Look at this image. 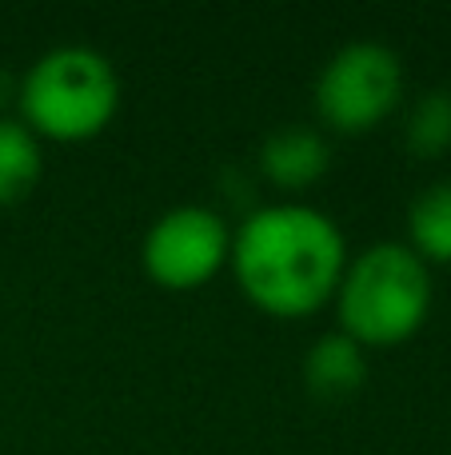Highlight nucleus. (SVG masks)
<instances>
[{"instance_id": "1", "label": "nucleus", "mask_w": 451, "mask_h": 455, "mask_svg": "<svg viewBox=\"0 0 451 455\" xmlns=\"http://www.w3.org/2000/svg\"><path fill=\"white\" fill-rule=\"evenodd\" d=\"M236 283L260 312L300 320L336 299L348 267L340 224L312 204H264L232 232Z\"/></svg>"}, {"instance_id": "2", "label": "nucleus", "mask_w": 451, "mask_h": 455, "mask_svg": "<svg viewBox=\"0 0 451 455\" xmlns=\"http://www.w3.org/2000/svg\"><path fill=\"white\" fill-rule=\"evenodd\" d=\"M431 312V267L407 243L384 240L348 259L336 288L340 331L360 347H396Z\"/></svg>"}, {"instance_id": "3", "label": "nucleus", "mask_w": 451, "mask_h": 455, "mask_svg": "<svg viewBox=\"0 0 451 455\" xmlns=\"http://www.w3.org/2000/svg\"><path fill=\"white\" fill-rule=\"evenodd\" d=\"M20 124L36 140L80 144L100 136L120 108V76L96 48L60 44L20 80Z\"/></svg>"}, {"instance_id": "4", "label": "nucleus", "mask_w": 451, "mask_h": 455, "mask_svg": "<svg viewBox=\"0 0 451 455\" xmlns=\"http://www.w3.org/2000/svg\"><path fill=\"white\" fill-rule=\"evenodd\" d=\"M404 96V64L380 40H352L320 68L312 104L332 132L360 136L396 112Z\"/></svg>"}, {"instance_id": "5", "label": "nucleus", "mask_w": 451, "mask_h": 455, "mask_svg": "<svg viewBox=\"0 0 451 455\" xmlns=\"http://www.w3.org/2000/svg\"><path fill=\"white\" fill-rule=\"evenodd\" d=\"M232 256V228L216 208L180 204L152 220L144 235V272L168 291L204 288Z\"/></svg>"}, {"instance_id": "6", "label": "nucleus", "mask_w": 451, "mask_h": 455, "mask_svg": "<svg viewBox=\"0 0 451 455\" xmlns=\"http://www.w3.org/2000/svg\"><path fill=\"white\" fill-rule=\"evenodd\" d=\"M328 164H332V148H328L324 136L308 124L276 128V132L260 144V172L284 192L312 188V184L328 172Z\"/></svg>"}, {"instance_id": "7", "label": "nucleus", "mask_w": 451, "mask_h": 455, "mask_svg": "<svg viewBox=\"0 0 451 455\" xmlns=\"http://www.w3.org/2000/svg\"><path fill=\"white\" fill-rule=\"evenodd\" d=\"M368 379V355L344 331H328L304 355V384L316 400H348Z\"/></svg>"}, {"instance_id": "8", "label": "nucleus", "mask_w": 451, "mask_h": 455, "mask_svg": "<svg viewBox=\"0 0 451 455\" xmlns=\"http://www.w3.org/2000/svg\"><path fill=\"white\" fill-rule=\"evenodd\" d=\"M407 248L423 264H451V180H436L407 208Z\"/></svg>"}, {"instance_id": "9", "label": "nucleus", "mask_w": 451, "mask_h": 455, "mask_svg": "<svg viewBox=\"0 0 451 455\" xmlns=\"http://www.w3.org/2000/svg\"><path fill=\"white\" fill-rule=\"evenodd\" d=\"M44 172L40 140L20 120L0 116V204H20Z\"/></svg>"}, {"instance_id": "10", "label": "nucleus", "mask_w": 451, "mask_h": 455, "mask_svg": "<svg viewBox=\"0 0 451 455\" xmlns=\"http://www.w3.org/2000/svg\"><path fill=\"white\" fill-rule=\"evenodd\" d=\"M404 144L412 156H444L451 148V92L447 88H431L412 104L404 124Z\"/></svg>"}]
</instances>
